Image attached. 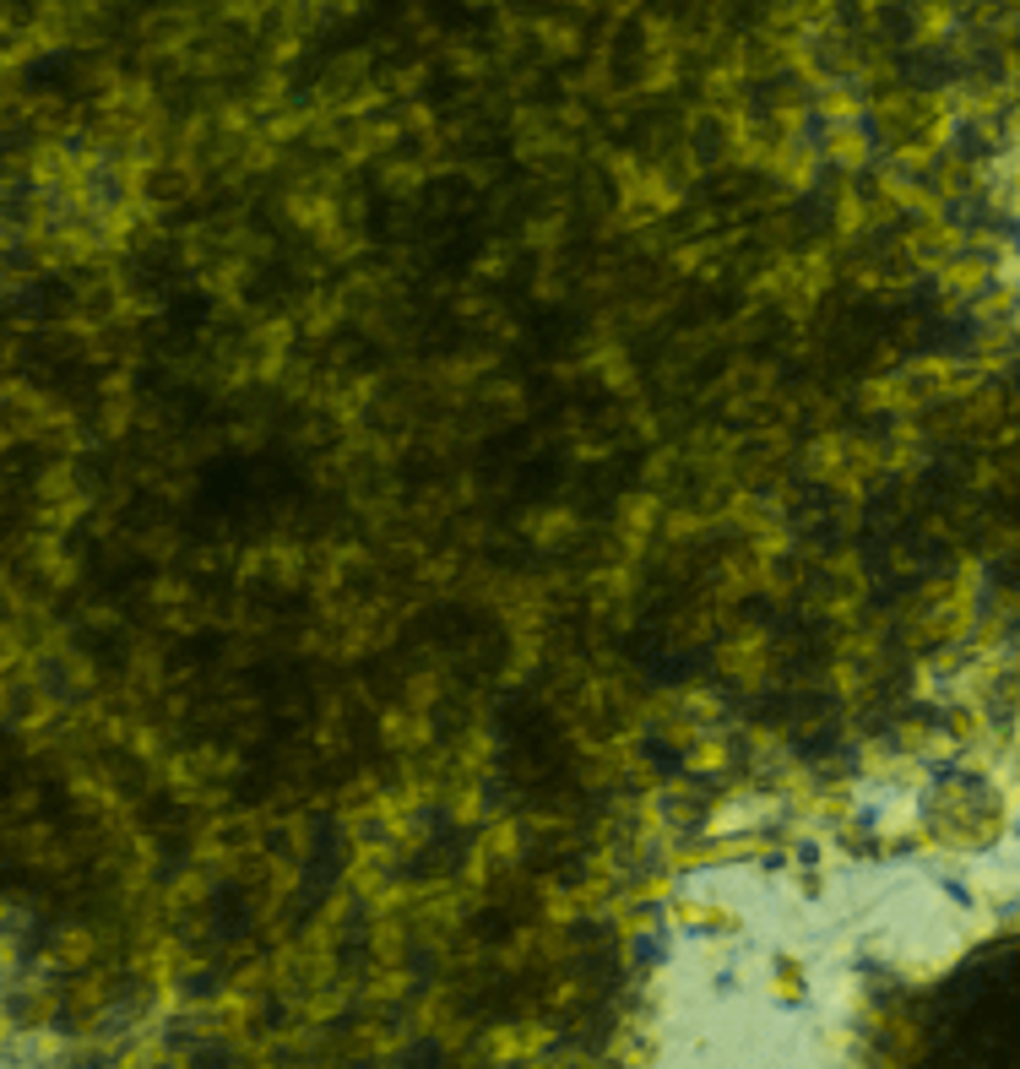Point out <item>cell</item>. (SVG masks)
Returning a JSON list of instances; mask_svg holds the SVG:
<instances>
[{"label":"cell","mask_w":1020,"mask_h":1069,"mask_svg":"<svg viewBox=\"0 0 1020 1069\" xmlns=\"http://www.w3.org/2000/svg\"><path fill=\"white\" fill-rule=\"evenodd\" d=\"M885 1069H1020V940L923 988L895 1020Z\"/></svg>","instance_id":"1"}]
</instances>
